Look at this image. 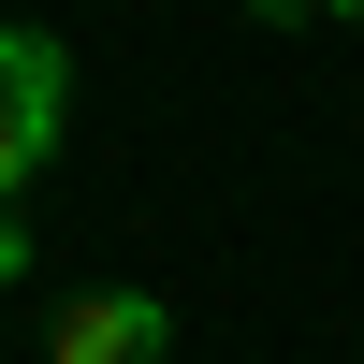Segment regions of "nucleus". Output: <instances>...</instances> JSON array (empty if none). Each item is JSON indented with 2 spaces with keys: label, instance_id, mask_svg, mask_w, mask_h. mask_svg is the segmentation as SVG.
Listing matches in <instances>:
<instances>
[{
  "label": "nucleus",
  "instance_id": "nucleus-3",
  "mask_svg": "<svg viewBox=\"0 0 364 364\" xmlns=\"http://www.w3.org/2000/svg\"><path fill=\"white\" fill-rule=\"evenodd\" d=\"M262 15H291V0H262Z\"/></svg>",
  "mask_w": 364,
  "mask_h": 364
},
{
  "label": "nucleus",
  "instance_id": "nucleus-2",
  "mask_svg": "<svg viewBox=\"0 0 364 364\" xmlns=\"http://www.w3.org/2000/svg\"><path fill=\"white\" fill-rule=\"evenodd\" d=\"M175 350V306L161 291H73L44 321V364H161Z\"/></svg>",
  "mask_w": 364,
  "mask_h": 364
},
{
  "label": "nucleus",
  "instance_id": "nucleus-1",
  "mask_svg": "<svg viewBox=\"0 0 364 364\" xmlns=\"http://www.w3.org/2000/svg\"><path fill=\"white\" fill-rule=\"evenodd\" d=\"M58 117H73V58H58L44 29L0 15V277H15V204H29V175L58 161Z\"/></svg>",
  "mask_w": 364,
  "mask_h": 364
},
{
  "label": "nucleus",
  "instance_id": "nucleus-4",
  "mask_svg": "<svg viewBox=\"0 0 364 364\" xmlns=\"http://www.w3.org/2000/svg\"><path fill=\"white\" fill-rule=\"evenodd\" d=\"M336 15H364V0H336Z\"/></svg>",
  "mask_w": 364,
  "mask_h": 364
}]
</instances>
